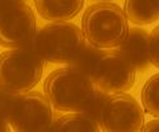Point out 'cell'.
<instances>
[{
  "label": "cell",
  "instance_id": "17",
  "mask_svg": "<svg viewBox=\"0 0 159 132\" xmlns=\"http://www.w3.org/2000/svg\"><path fill=\"white\" fill-rule=\"evenodd\" d=\"M140 132H159V118L148 122L147 125H144L141 127Z\"/></svg>",
  "mask_w": 159,
  "mask_h": 132
},
{
  "label": "cell",
  "instance_id": "10",
  "mask_svg": "<svg viewBox=\"0 0 159 132\" xmlns=\"http://www.w3.org/2000/svg\"><path fill=\"white\" fill-rule=\"evenodd\" d=\"M38 14L51 22H66L82 11L84 0H34Z\"/></svg>",
  "mask_w": 159,
  "mask_h": 132
},
{
  "label": "cell",
  "instance_id": "6",
  "mask_svg": "<svg viewBox=\"0 0 159 132\" xmlns=\"http://www.w3.org/2000/svg\"><path fill=\"white\" fill-rule=\"evenodd\" d=\"M36 15L24 0L0 2V46L22 48L36 34Z\"/></svg>",
  "mask_w": 159,
  "mask_h": 132
},
{
  "label": "cell",
  "instance_id": "9",
  "mask_svg": "<svg viewBox=\"0 0 159 132\" xmlns=\"http://www.w3.org/2000/svg\"><path fill=\"white\" fill-rule=\"evenodd\" d=\"M150 34L143 28H131L125 41L118 46L120 55L130 64L134 70H147L150 65L149 59Z\"/></svg>",
  "mask_w": 159,
  "mask_h": 132
},
{
  "label": "cell",
  "instance_id": "15",
  "mask_svg": "<svg viewBox=\"0 0 159 132\" xmlns=\"http://www.w3.org/2000/svg\"><path fill=\"white\" fill-rule=\"evenodd\" d=\"M108 97H110V93H107V91H104V90H101L99 88H96L93 97L90 98L89 103L87 104V107L84 108V111L82 113L85 114L87 117H89L92 121H94L99 126L102 112L104 109V105L107 103Z\"/></svg>",
  "mask_w": 159,
  "mask_h": 132
},
{
  "label": "cell",
  "instance_id": "19",
  "mask_svg": "<svg viewBox=\"0 0 159 132\" xmlns=\"http://www.w3.org/2000/svg\"><path fill=\"white\" fill-rule=\"evenodd\" d=\"M101 2L103 3V2H112V0H101Z\"/></svg>",
  "mask_w": 159,
  "mask_h": 132
},
{
  "label": "cell",
  "instance_id": "7",
  "mask_svg": "<svg viewBox=\"0 0 159 132\" xmlns=\"http://www.w3.org/2000/svg\"><path fill=\"white\" fill-rule=\"evenodd\" d=\"M89 79L97 88L107 93H124L134 85L135 70L117 50H102Z\"/></svg>",
  "mask_w": 159,
  "mask_h": 132
},
{
  "label": "cell",
  "instance_id": "12",
  "mask_svg": "<svg viewBox=\"0 0 159 132\" xmlns=\"http://www.w3.org/2000/svg\"><path fill=\"white\" fill-rule=\"evenodd\" d=\"M51 132H99V128L85 114L70 113L57 118Z\"/></svg>",
  "mask_w": 159,
  "mask_h": 132
},
{
  "label": "cell",
  "instance_id": "21",
  "mask_svg": "<svg viewBox=\"0 0 159 132\" xmlns=\"http://www.w3.org/2000/svg\"><path fill=\"white\" fill-rule=\"evenodd\" d=\"M0 2H2V0H0Z\"/></svg>",
  "mask_w": 159,
  "mask_h": 132
},
{
  "label": "cell",
  "instance_id": "11",
  "mask_svg": "<svg viewBox=\"0 0 159 132\" xmlns=\"http://www.w3.org/2000/svg\"><path fill=\"white\" fill-rule=\"evenodd\" d=\"M125 15L136 25L150 24L159 19V0H125Z\"/></svg>",
  "mask_w": 159,
  "mask_h": 132
},
{
  "label": "cell",
  "instance_id": "3",
  "mask_svg": "<svg viewBox=\"0 0 159 132\" xmlns=\"http://www.w3.org/2000/svg\"><path fill=\"white\" fill-rule=\"evenodd\" d=\"M85 43L83 32L76 24L51 22L36 32L30 46L45 62L69 64Z\"/></svg>",
  "mask_w": 159,
  "mask_h": 132
},
{
  "label": "cell",
  "instance_id": "13",
  "mask_svg": "<svg viewBox=\"0 0 159 132\" xmlns=\"http://www.w3.org/2000/svg\"><path fill=\"white\" fill-rule=\"evenodd\" d=\"M141 102L148 114L159 117V73L153 75L143 86Z\"/></svg>",
  "mask_w": 159,
  "mask_h": 132
},
{
  "label": "cell",
  "instance_id": "5",
  "mask_svg": "<svg viewBox=\"0 0 159 132\" xmlns=\"http://www.w3.org/2000/svg\"><path fill=\"white\" fill-rule=\"evenodd\" d=\"M7 121L16 132H51L56 114L46 95L27 91L13 99Z\"/></svg>",
  "mask_w": 159,
  "mask_h": 132
},
{
  "label": "cell",
  "instance_id": "1",
  "mask_svg": "<svg viewBox=\"0 0 159 132\" xmlns=\"http://www.w3.org/2000/svg\"><path fill=\"white\" fill-rule=\"evenodd\" d=\"M96 88L88 75L73 68L52 71L43 84L46 98L52 107L71 113H82L84 111Z\"/></svg>",
  "mask_w": 159,
  "mask_h": 132
},
{
  "label": "cell",
  "instance_id": "8",
  "mask_svg": "<svg viewBox=\"0 0 159 132\" xmlns=\"http://www.w3.org/2000/svg\"><path fill=\"white\" fill-rule=\"evenodd\" d=\"M99 126L103 132H139L144 126L143 108L130 94H110Z\"/></svg>",
  "mask_w": 159,
  "mask_h": 132
},
{
  "label": "cell",
  "instance_id": "16",
  "mask_svg": "<svg viewBox=\"0 0 159 132\" xmlns=\"http://www.w3.org/2000/svg\"><path fill=\"white\" fill-rule=\"evenodd\" d=\"M149 59L150 64L159 69V25L153 29L149 39Z\"/></svg>",
  "mask_w": 159,
  "mask_h": 132
},
{
  "label": "cell",
  "instance_id": "18",
  "mask_svg": "<svg viewBox=\"0 0 159 132\" xmlns=\"http://www.w3.org/2000/svg\"><path fill=\"white\" fill-rule=\"evenodd\" d=\"M0 132H11L8 121L2 116H0Z\"/></svg>",
  "mask_w": 159,
  "mask_h": 132
},
{
  "label": "cell",
  "instance_id": "20",
  "mask_svg": "<svg viewBox=\"0 0 159 132\" xmlns=\"http://www.w3.org/2000/svg\"><path fill=\"white\" fill-rule=\"evenodd\" d=\"M0 90H2V86H0Z\"/></svg>",
  "mask_w": 159,
  "mask_h": 132
},
{
  "label": "cell",
  "instance_id": "14",
  "mask_svg": "<svg viewBox=\"0 0 159 132\" xmlns=\"http://www.w3.org/2000/svg\"><path fill=\"white\" fill-rule=\"evenodd\" d=\"M101 52H102V50L92 46L87 42L83 46V48L79 51V54L75 56V59L71 62H69L68 65H69V68L76 69L89 76L93 66L96 65V61L98 60V57L101 55Z\"/></svg>",
  "mask_w": 159,
  "mask_h": 132
},
{
  "label": "cell",
  "instance_id": "2",
  "mask_svg": "<svg viewBox=\"0 0 159 132\" xmlns=\"http://www.w3.org/2000/svg\"><path fill=\"white\" fill-rule=\"evenodd\" d=\"M125 11L113 3H97L87 8L82 18L85 41L97 48L118 47L129 33Z\"/></svg>",
  "mask_w": 159,
  "mask_h": 132
},
{
  "label": "cell",
  "instance_id": "4",
  "mask_svg": "<svg viewBox=\"0 0 159 132\" xmlns=\"http://www.w3.org/2000/svg\"><path fill=\"white\" fill-rule=\"evenodd\" d=\"M45 61L32 46L13 48L0 54V86L11 93L31 91L41 80Z\"/></svg>",
  "mask_w": 159,
  "mask_h": 132
}]
</instances>
